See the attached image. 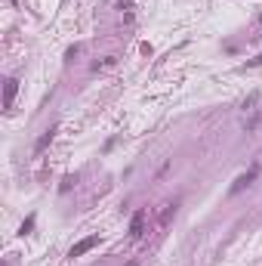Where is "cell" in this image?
Returning <instances> with one entry per match:
<instances>
[{
  "label": "cell",
  "mask_w": 262,
  "mask_h": 266,
  "mask_svg": "<svg viewBox=\"0 0 262 266\" xmlns=\"http://www.w3.org/2000/svg\"><path fill=\"white\" fill-rule=\"evenodd\" d=\"M142 232H145V211H136L130 220V238H142Z\"/></svg>",
  "instance_id": "obj_1"
},
{
  "label": "cell",
  "mask_w": 262,
  "mask_h": 266,
  "mask_svg": "<svg viewBox=\"0 0 262 266\" xmlns=\"http://www.w3.org/2000/svg\"><path fill=\"white\" fill-rule=\"evenodd\" d=\"M256 173H259V167H250L247 173H241V177H238V180H234V186H231V195H238V192H241V189H247V186H250V183H253V180H256Z\"/></svg>",
  "instance_id": "obj_2"
},
{
  "label": "cell",
  "mask_w": 262,
  "mask_h": 266,
  "mask_svg": "<svg viewBox=\"0 0 262 266\" xmlns=\"http://www.w3.org/2000/svg\"><path fill=\"white\" fill-rule=\"evenodd\" d=\"M99 245V235H90V238H83V242H77L68 251V257H80V254H87V251H92V248Z\"/></svg>",
  "instance_id": "obj_3"
},
{
  "label": "cell",
  "mask_w": 262,
  "mask_h": 266,
  "mask_svg": "<svg viewBox=\"0 0 262 266\" xmlns=\"http://www.w3.org/2000/svg\"><path fill=\"white\" fill-rule=\"evenodd\" d=\"M15 93H19V81H15V78H6V90H3V109H6V112L13 109Z\"/></svg>",
  "instance_id": "obj_4"
},
{
  "label": "cell",
  "mask_w": 262,
  "mask_h": 266,
  "mask_svg": "<svg viewBox=\"0 0 262 266\" xmlns=\"http://www.w3.org/2000/svg\"><path fill=\"white\" fill-rule=\"evenodd\" d=\"M56 133H59V127H49V130L44 133V136H40L37 143H34V152H44V149H46L49 143H53V136H56Z\"/></svg>",
  "instance_id": "obj_5"
},
{
  "label": "cell",
  "mask_w": 262,
  "mask_h": 266,
  "mask_svg": "<svg viewBox=\"0 0 262 266\" xmlns=\"http://www.w3.org/2000/svg\"><path fill=\"white\" fill-rule=\"evenodd\" d=\"M34 223H37V217H34V214H31V217H28V220H25V223H22V229H19V235H31V229H34Z\"/></svg>",
  "instance_id": "obj_6"
},
{
  "label": "cell",
  "mask_w": 262,
  "mask_h": 266,
  "mask_svg": "<svg viewBox=\"0 0 262 266\" xmlns=\"http://www.w3.org/2000/svg\"><path fill=\"white\" fill-rule=\"evenodd\" d=\"M173 214H176V207H173V204H167V211L160 214V226H167V223H170V217H173Z\"/></svg>",
  "instance_id": "obj_7"
},
{
  "label": "cell",
  "mask_w": 262,
  "mask_h": 266,
  "mask_svg": "<svg viewBox=\"0 0 262 266\" xmlns=\"http://www.w3.org/2000/svg\"><path fill=\"white\" fill-rule=\"evenodd\" d=\"M74 183H77V177H65V180H62V186H59V189H62V192H68V189L74 186Z\"/></svg>",
  "instance_id": "obj_8"
},
{
  "label": "cell",
  "mask_w": 262,
  "mask_h": 266,
  "mask_svg": "<svg viewBox=\"0 0 262 266\" xmlns=\"http://www.w3.org/2000/svg\"><path fill=\"white\" fill-rule=\"evenodd\" d=\"M121 10H123V19L133 22V3H121Z\"/></svg>",
  "instance_id": "obj_9"
},
{
  "label": "cell",
  "mask_w": 262,
  "mask_h": 266,
  "mask_svg": "<svg viewBox=\"0 0 262 266\" xmlns=\"http://www.w3.org/2000/svg\"><path fill=\"white\" fill-rule=\"evenodd\" d=\"M253 65H262V56H259V59H250V62H247V68H253Z\"/></svg>",
  "instance_id": "obj_10"
}]
</instances>
